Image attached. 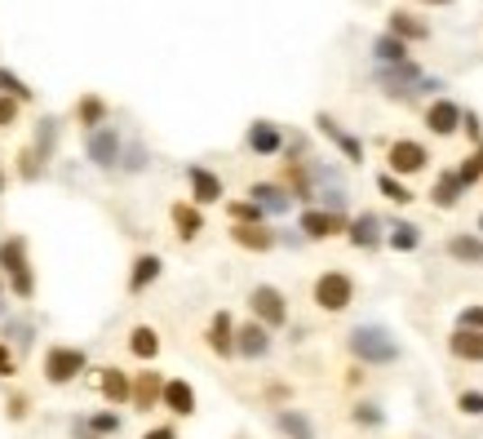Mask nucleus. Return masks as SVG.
Wrapping results in <instances>:
<instances>
[{
	"label": "nucleus",
	"instance_id": "nucleus-43",
	"mask_svg": "<svg viewBox=\"0 0 483 439\" xmlns=\"http://www.w3.org/2000/svg\"><path fill=\"white\" fill-rule=\"evenodd\" d=\"M54 133H58V124H54V120H45V129L36 133V142H41V147L50 151V147H54Z\"/></svg>",
	"mask_w": 483,
	"mask_h": 439
},
{
	"label": "nucleus",
	"instance_id": "nucleus-44",
	"mask_svg": "<svg viewBox=\"0 0 483 439\" xmlns=\"http://www.w3.org/2000/svg\"><path fill=\"white\" fill-rule=\"evenodd\" d=\"M9 373H14V355L0 346V378H9Z\"/></svg>",
	"mask_w": 483,
	"mask_h": 439
},
{
	"label": "nucleus",
	"instance_id": "nucleus-15",
	"mask_svg": "<svg viewBox=\"0 0 483 439\" xmlns=\"http://www.w3.org/2000/svg\"><path fill=\"white\" fill-rule=\"evenodd\" d=\"M164 408L173 413V417H191L196 413V390L191 382H182V378H173V382H164Z\"/></svg>",
	"mask_w": 483,
	"mask_h": 439
},
{
	"label": "nucleus",
	"instance_id": "nucleus-27",
	"mask_svg": "<svg viewBox=\"0 0 483 439\" xmlns=\"http://www.w3.org/2000/svg\"><path fill=\"white\" fill-rule=\"evenodd\" d=\"M373 54H377L381 67H404V62H408V45H404L399 36H390V32H386V36H377L373 41Z\"/></svg>",
	"mask_w": 483,
	"mask_h": 439
},
{
	"label": "nucleus",
	"instance_id": "nucleus-28",
	"mask_svg": "<svg viewBox=\"0 0 483 439\" xmlns=\"http://www.w3.org/2000/svg\"><path fill=\"white\" fill-rule=\"evenodd\" d=\"M129 351H133L138 360H156V355H160V333L151 329V325H138V329L129 333Z\"/></svg>",
	"mask_w": 483,
	"mask_h": 439
},
{
	"label": "nucleus",
	"instance_id": "nucleus-48",
	"mask_svg": "<svg viewBox=\"0 0 483 439\" xmlns=\"http://www.w3.org/2000/svg\"><path fill=\"white\" fill-rule=\"evenodd\" d=\"M0 187H5V182H0Z\"/></svg>",
	"mask_w": 483,
	"mask_h": 439
},
{
	"label": "nucleus",
	"instance_id": "nucleus-31",
	"mask_svg": "<svg viewBox=\"0 0 483 439\" xmlns=\"http://www.w3.org/2000/svg\"><path fill=\"white\" fill-rule=\"evenodd\" d=\"M377 191H381L390 205H413V200H417V196L408 191V182H399L395 173H381V178H377Z\"/></svg>",
	"mask_w": 483,
	"mask_h": 439
},
{
	"label": "nucleus",
	"instance_id": "nucleus-26",
	"mask_svg": "<svg viewBox=\"0 0 483 439\" xmlns=\"http://www.w3.org/2000/svg\"><path fill=\"white\" fill-rule=\"evenodd\" d=\"M386 244H390L395 253H413V249L422 244V226H417V222H395V226L386 231Z\"/></svg>",
	"mask_w": 483,
	"mask_h": 439
},
{
	"label": "nucleus",
	"instance_id": "nucleus-35",
	"mask_svg": "<svg viewBox=\"0 0 483 439\" xmlns=\"http://www.w3.org/2000/svg\"><path fill=\"white\" fill-rule=\"evenodd\" d=\"M457 413L461 417H483V390H461L457 395Z\"/></svg>",
	"mask_w": 483,
	"mask_h": 439
},
{
	"label": "nucleus",
	"instance_id": "nucleus-6",
	"mask_svg": "<svg viewBox=\"0 0 483 439\" xmlns=\"http://www.w3.org/2000/svg\"><path fill=\"white\" fill-rule=\"evenodd\" d=\"M386 160H390V173L399 178H408V173H422L430 160V151L422 142H413V138H399V142H390V151H386Z\"/></svg>",
	"mask_w": 483,
	"mask_h": 439
},
{
	"label": "nucleus",
	"instance_id": "nucleus-34",
	"mask_svg": "<svg viewBox=\"0 0 483 439\" xmlns=\"http://www.w3.org/2000/svg\"><path fill=\"white\" fill-rule=\"evenodd\" d=\"M231 218L244 222V226H262V218H267V214H262L253 200H235V205H231Z\"/></svg>",
	"mask_w": 483,
	"mask_h": 439
},
{
	"label": "nucleus",
	"instance_id": "nucleus-36",
	"mask_svg": "<svg viewBox=\"0 0 483 439\" xmlns=\"http://www.w3.org/2000/svg\"><path fill=\"white\" fill-rule=\"evenodd\" d=\"M457 173H461V182H466V187H475V182H483V142H479V151H475V156H470L466 165L457 169Z\"/></svg>",
	"mask_w": 483,
	"mask_h": 439
},
{
	"label": "nucleus",
	"instance_id": "nucleus-9",
	"mask_svg": "<svg viewBox=\"0 0 483 439\" xmlns=\"http://www.w3.org/2000/svg\"><path fill=\"white\" fill-rule=\"evenodd\" d=\"M267 351H270V329L267 325L249 320V325L235 329V355H244V360H262Z\"/></svg>",
	"mask_w": 483,
	"mask_h": 439
},
{
	"label": "nucleus",
	"instance_id": "nucleus-2",
	"mask_svg": "<svg viewBox=\"0 0 483 439\" xmlns=\"http://www.w3.org/2000/svg\"><path fill=\"white\" fill-rule=\"evenodd\" d=\"M355 302V279L346 271H324L315 279V306L328 311V316H337V311H346Z\"/></svg>",
	"mask_w": 483,
	"mask_h": 439
},
{
	"label": "nucleus",
	"instance_id": "nucleus-46",
	"mask_svg": "<svg viewBox=\"0 0 483 439\" xmlns=\"http://www.w3.org/2000/svg\"><path fill=\"white\" fill-rule=\"evenodd\" d=\"M426 5H452V0H426Z\"/></svg>",
	"mask_w": 483,
	"mask_h": 439
},
{
	"label": "nucleus",
	"instance_id": "nucleus-41",
	"mask_svg": "<svg viewBox=\"0 0 483 439\" xmlns=\"http://www.w3.org/2000/svg\"><path fill=\"white\" fill-rule=\"evenodd\" d=\"M142 165H147V151H142V147H129V151H124V169H129V173H138Z\"/></svg>",
	"mask_w": 483,
	"mask_h": 439
},
{
	"label": "nucleus",
	"instance_id": "nucleus-25",
	"mask_svg": "<svg viewBox=\"0 0 483 439\" xmlns=\"http://www.w3.org/2000/svg\"><path fill=\"white\" fill-rule=\"evenodd\" d=\"M390 36H399V41L408 45V41H426V36H430V27L422 23V18H413V14L395 9V14H390Z\"/></svg>",
	"mask_w": 483,
	"mask_h": 439
},
{
	"label": "nucleus",
	"instance_id": "nucleus-39",
	"mask_svg": "<svg viewBox=\"0 0 483 439\" xmlns=\"http://www.w3.org/2000/svg\"><path fill=\"white\" fill-rule=\"evenodd\" d=\"M457 329H479L483 333V306H466V311L457 316Z\"/></svg>",
	"mask_w": 483,
	"mask_h": 439
},
{
	"label": "nucleus",
	"instance_id": "nucleus-4",
	"mask_svg": "<svg viewBox=\"0 0 483 439\" xmlns=\"http://www.w3.org/2000/svg\"><path fill=\"white\" fill-rule=\"evenodd\" d=\"M249 311H253V320L267 325V329H279V325L288 320V302H284V293H279L275 284H258V288L249 293Z\"/></svg>",
	"mask_w": 483,
	"mask_h": 439
},
{
	"label": "nucleus",
	"instance_id": "nucleus-16",
	"mask_svg": "<svg viewBox=\"0 0 483 439\" xmlns=\"http://www.w3.org/2000/svg\"><path fill=\"white\" fill-rule=\"evenodd\" d=\"M279 147H284L279 124H270V120H253V124H249V151H253V156H275Z\"/></svg>",
	"mask_w": 483,
	"mask_h": 439
},
{
	"label": "nucleus",
	"instance_id": "nucleus-1",
	"mask_svg": "<svg viewBox=\"0 0 483 439\" xmlns=\"http://www.w3.org/2000/svg\"><path fill=\"white\" fill-rule=\"evenodd\" d=\"M346 346H351V355H355L360 364H395V360H399V342L381 329V325H360V329H351Z\"/></svg>",
	"mask_w": 483,
	"mask_h": 439
},
{
	"label": "nucleus",
	"instance_id": "nucleus-19",
	"mask_svg": "<svg viewBox=\"0 0 483 439\" xmlns=\"http://www.w3.org/2000/svg\"><path fill=\"white\" fill-rule=\"evenodd\" d=\"M461 196H466L461 173H457V169H452V173H439V182H434V191H430L434 209H457V205H461Z\"/></svg>",
	"mask_w": 483,
	"mask_h": 439
},
{
	"label": "nucleus",
	"instance_id": "nucleus-18",
	"mask_svg": "<svg viewBox=\"0 0 483 439\" xmlns=\"http://www.w3.org/2000/svg\"><path fill=\"white\" fill-rule=\"evenodd\" d=\"M346 240H351L355 249H377V244L386 240V235H381V218H377V214H360V218H351Z\"/></svg>",
	"mask_w": 483,
	"mask_h": 439
},
{
	"label": "nucleus",
	"instance_id": "nucleus-13",
	"mask_svg": "<svg viewBox=\"0 0 483 439\" xmlns=\"http://www.w3.org/2000/svg\"><path fill=\"white\" fill-rule=\"evenodd\" d=\"M205 342H209V351L214 355H235V320L226 316V311H217L214 320H209V333H205Z\"/></svg>",
	"mask_w": 483,
	"mask_h": 439
},
{
	"label": "nucleus",
	"instance_id": "nucleus-8",
	"mask_svg": "<svg viewBox=\"0 0 483 439\" xmlns=\"http://www.w3.org/2000/svg\"><path fill=\"white\" fill-rule=\"evenodd\" d=\"M297 226H302V235H306V240H328V235L351 231V222L342 218V214H328V209H306V214L297 218Z\"/></svg>",
	"mask_w": 483,
	"mask_h": 439
},
{
	"label": "nucleus",
	"instance_id": "nucleus-23",
	"mask_svg": "<svg viewBox=\"0 0 483 439\" xmlns=\"http://www.w3.org/2000/svg\"><path fill=\"white\" fill-rule=\"evenodd\" d=\"M164 399V378L160 373H138V382H133V404L147 413V408H156Z\"/></svg>",
	"mask_w": 483,
	"mask_h": 439
},
{
	"label": "nucleus",
	"instance_id": "nucleus-10",
	"mask_svg": "<svg viewBox=\"0 0 483 439\" xmlns=\"http://www.w3.org/2000/svg\"><path fill=\"white\" fill-rule=\"evenodd\" d=\"M461 120H466V111L457 107V103H448V98H439V103H430V111H426V124H430V133H439V138H448V133H457V129H461Z\"/></svg>",
	"mask_w": 483,
	"mask_h": 439
},
{
	"label": "nucleus",
	"instance_id": "nucleus-38",
	"mask_svg": "<svg viewBox=\"0 0 483 439\" xmlns=\"http://www.w3.org/2000/svg\"><path fill=\"white\" fill-rule=\"evenodd\" d=\"M89 431H94V435H115V431H120V417H115V413H98V417H89Z\"/></svg>",
	"mask_w": 483,
	"mask_h": 439
},
{
	"label": "nucleus",
	"instance_id": "nucleus-21",
	"mask_svg": "<svg viewBox=\"0 0 483 439\" xmlns=\"http://www.w3.org/2000/svg\"><path fill=\"white\" fill-rule=\"evenodd\" d=\"M231 240H235L240 249H253V253L275 249V231H267V226H244V222H235V226H231Z\"/></svg>",
	"mask_w": 483,
	"mask_h": 439
},
{
	"label": "nucleus",
	"instance_id": "nucleus-30",
	"mask_svg": "<svg viewBox=\"0 0 483 439\" xmlns=\"http://www.w3.org/2000/svg\"><path fill=\"white\" fill-rule=\"evenodd\" d=\"M98 386H103V395H107L111 404H124V399H133V382H129L120 369H103Z\"/></svg>",
	"mask_w": 483,
	"mask_h": 439
},
{
	"label": "nucleus",
	"instance_id": "nucleus-40",
	"mask_svg": "<svg viewBox=\"0 0 483 439\" xmlns=\"http://www.w3.org/2000/svg\"><path fill=\"white\" fill-rule=\"evenodd\" d=\"M14 120H18V98H5V94H0V129L14 124Z\"/></svg>",
	"mask_w": 483,
	"mask_h": 439
},
{
	"label": "nucleus",
	"instance_id": "nucleus-14",
	"mask_svg": "<svg viewBox=\"0 0 483 439\" xmlns=\"http://www.w3.org/2000/svg\"><path fill=\"white\" fill-rule=\"evenodd\" d=\"M315 124H320L324 138H333V142L342 147V156H346L351 165H360V160H364V142H360V138H351V133H346V129H342V124H337L333 115H320Z\"/></svg>",
	"mask_w": 483,
	"mask_h": 439
},
{
	"label": "nucleus",
	"instance_id": "nucleus-12",
	"mask_svg": "<svg viewBox=\"0 0 483 439\" xmlns=\"http://www.w3.org/2000/svg\"><path fill=\"white\" fill-rule=\"evenodd\" d=\"M249 200H253L262 214H288V209H293V196H288L284 187H275V182H253V187H249Z\"/></svg>",
	"mask_w": 483,
	"mask_h": 439
},
{
	"label": "nucleus",
	"instance_id": "nucleus-20",
	"mask_svg": "<svg viewBox=\"0 0 483 439\" xmlns=\"http://www.w3.org/2000/svg\"><path fill=\"white\" fill-rule=\"evenodd\" d=\"M448 258H452V262H466V267H483V235H470V231L452 235V240H448Z\"/></svg>",
	"mask_w": 483,
	"mask_h": 439
},
{
	"label": "nucleus",
	"instance_id": "nucleus-11",
	"mask_svg": "<svg viewBox=\"0 0 483 439\" xmlns=\"http://www.w3.org/2000/svg\"><path fill=\"white\" fill-rule=\"evenodd\" d=\"M187 182H191L196 205H217V200H222V178H217L214 169L191 165V169H187Z\"/></svg>",
	"mask_w": 483,
	"mask_h": 439
},
{
	"label": "nucleus",
	"instance_id": "nucleus-3",
	"mask_svg": "<svg viewBox=\"0 0 483 439\" xmlns=\"http://www.w3.org/2000/svg\"><path fill=\"white\" fill-rule=\"evenodd\" d=\"M0 267L14 275V293L18 297H32L36 293V279H32V267H27V244L14 235V240H0Z\"/></svg>",
	"mask_w": 483,
	"mask_h": 439
},
{
	"label": "nucleus",
	"instance_id": "nucleus-5",
	"mask_svg": "<svg viewBox=\"0 0 483 439\" xmlns=\"http://www.w3.org/2000/svg\"><path fill=\"white\" fill-rule=\"evenodd\" d=\"M80 373H85V351H76V346H50L45 351V378L54 386L76 382Z\"/></svg>",
	"mask_w": 483,
	"mask_h": 439
},
{
	"label": "nucleus",
	"instance_id": "nucleus-37",
	"mask_svg": "<svg viewBox=\"0 0 483 439\" xmlns=\"http://www.w3.org/2000/svg\"><path fill=\"white\" fill-rule=\"evenodd\" d=\"M351 417H355L360 426H381V422H386V413H381L377 404H360V408H355Z\"/></svg>",
	"mask_w": 483,
	"mask_h": 439
},
{
	"label": "nucleus",
	"instance_id": "nucleus-22",
	"mask_svg": "<svg viewBox=\"0 0 483 439\" xmlns=\"http://www.w3.org/2000/svg\"><path fill=\"white\" fill-rule=\"evenodd\" d=\"M160 271H164V262L156 253H138V258H133V271H129V293H142L147 284H156Z\"/></svg>",
	"mask_w": 483,
	"mask_h": 439
},
{
	"label": "nucleus",
	"instance_id": "nucleus-45",
	"mask_svg": "<svg viewBox=\"0 0 483 439\" xmlns=\"http://www.w3.org/2000/svg\"><path fill=\"white\" fill-rule=\"evenodd\" d=\"M142 439H178V431H173V426H156V431H147Z\"/></svg>",
	"mask_w": 483,
	"mask_h": 439
},
{
	"label": "nucleus",
	"instance_id": "nucleus-42",
	"mask_svg": "<svg viewBox=\"0 0 483 439\" xmlns=\"http://www.w3.org/2000/svg\"><path fill=\"white\" fill-rule=\"evenodd\" d=\"M461 124H466L470 142H483V124H479V115H475V111H466V120H461Z\"/></svg>",
	"mask_w": 483,
	"mask_h": 439
},
{
	"label": "nucleus",
	"instance_id": "nucleus-33",
	"mask_svg": "<svg viewBox=\"0 0 483 439\" xmlns=\"http://www.w3.org/2000/svg\"><path fill=\"white\" fill-rule=\"evenodd\" d=\"M0 94H5V98H18V103H27V98H32V89H27L14 71H5V67H0Z\"/></svg>",
	"mask_w": 483,
	"mask_h": 439
},
{
	"label": "nucleus",
	"instance_id": "nucleus-32",
	"mask_svg": "<svg viewBox=\"0 0 483 439\" xmlns=\"http://www.w3.org/2000/svg\"><path fill=\"white\" fill-rule=\"evenodd\" d=\"M103 120H107L103 98H85V103H80V124H89V133H94V129H103Z\"/></svg>",
	"mask_w": 483,
	"mask_h": 439
},
{
	"label": "nucleus",
	"instance_id": "nucleus-7",
	"mask_svg": "<svg viewBox=\"0 0 483 439\" xmlns=\"http://www.w3.org/2000/svg\"><path fill=\"white\" fill-rule=\"evenodd\" d=\"M85 151H89V160H94L98 169H115L120 160H124V151H120V133H115V129H107V124L89 133Z\"/></svg>",
	"mask_w": 483,
	"mask_h": 439
},
{
	"label": "nucleus",
	"instance_id": "nucleus-24",
	"mask_svg": "<svg viewBox=\"0 0 483 439\" xmlns=\"http://www.w3.org/2000/svg\"><path fill=\"white\" fill-rule=\"evenodd\" d=\"M275 426H279L288 439H315L311 417H306V413H297V408H279V413H275Z\"/></svg>",
	"mask_w": 483,
	"mask_h": 439
},
{
	"label": "nucleus",
	"instance_id": "nucleus-29",
	"mask_svg": "<svg viewBox=\"0 0 483 439\" xmlns=\"http://www.w3.org/2000/svg\"><path fill=\"white\" fill-rule=\"evenodd\" d=\"M173 226H178L182 240H196V235L205 231V214H200L196 205H173Z\"/></svg>",
	"mask_w": 483,
	"mask_h": 439
},
{
	"label": "nucleus",
	"instance_id": "nucleus-47",
	"mask_svg": "<svg viewBox=\"0 0 483 439\" xmlns=\"http://www.w3.org/2000/svg\"><path fill=\"white\" fill-rule=\"evenodd\" d=\"M479 231H483V218H479Z\"/></svg>",
	"mask_w": 483,
	"mask_h": 439
},
{
	"label": "nucleus",
	"instance_id": "nucleus-17",
	"mask_svg": "<svg viewBox=\"0 0 483 439\" xmlns=\"http://www.w3.org/2000/svg\"><path fill=\"white\" fill-rule=\"evenodd\" d=\"M448 351L466 364H483V333L479 329H452L448 337Z\"/></svg>",
	"mask_w": 483,
	"mask_h": 439
}]
</instances>
